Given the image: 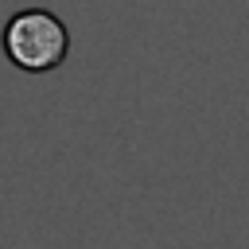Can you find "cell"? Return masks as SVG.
<instances>
[{
    "instance_id": "cell-1",
    "label": "cell",
    "mask_w": 249,
    "mask_h": 249,
    "mask_svg": "<svg viewBox=\"0 0 249 249\" xmlns=\"http://www.w3.org/2000/svg\"><path fill=\"white\" fill-rule=\"evenodd\" d=\"M70 51V31L66 23L47 12V8H27V12H16L8 23H4V54L27 70V74H43V70H54Z\"/></svg>"
}]
</instances>
